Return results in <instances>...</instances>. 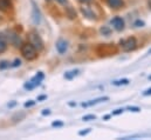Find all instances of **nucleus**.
<instances>
[{"label":"nucleus","mask_w":151,"mask_h":140,"mask_svg":"<svg viewBox=\"0 0 151 140\" xmlns=\"http://www.w3.org/2000/svg\"><path fill=\"white\" fill-rule=\"evenodd\" d=\"M111 25L114 26V28L116 31H122L124 28V20L119 17H115L111 20Z\"/></svg>","instance_id":"7"},{"label":"nucleus","mask_w":151,"mask_h":140,"mask_svg":"<svg viewBox=\"0 0 151 140\" xmlns=\"http://www.w3.org/2000/svg\"><path fill=\"white\" fill-rule=\"evenodd\" d=\"M50 114V111L49 109H43L42 111V115H49Z\"/></svg>","instance_id":"29"},{"label":"nucleus","mask_w":151,"mask_h":140,"mask_svg":"<svg viewBox=\"0 0 151 140\" xmlns=\"http://www.w3.org/2000/svg\"><path fill=\"white\" fill-rule=\"evenodd\" d=\"M108 100H109V97H101V98L94 99V100H91V101H89V103H83L82 106H83V107H88V106L96 105V104H99V103H101V101H108Z\"/></svg>","instance_id":"10"},{"label":"nucleus","mask_w":151,"mask_h":140,"mask_svg":"<svg viewBox=\"0 0 151 140\" xmlns=\"http://www.w3.org/2000/svg\"><path fill=\"white\" fill-rule=\"evenodd\" d=\"M56 1L61 5H67V0H56Z\"/></svg>","instance_id":"32"},{"label":"nucleus","mask_w":151,"mask_h":140,"mask_svg":"<svg viewBox=\"0 0 151 140\" xmlns=\"http://www.w3.org/2000/svg\"><path fill=\"white\" fill-rule=\"evenodd\" d=\"M107 4L114 9H118V8L124 6V1L123 0H107Z\"/></svg>","instance_id":"9"},{"label":"nucleus","mask_w":151,"mask_h":140,"mask_svg":"<svg viewBox=\"0 0 151 140\" xmlns=\"http://www.w3.org/2000/svg\"><path fill=\"white\" fill-rule=\"evenodd\" d=\"M25 117H26V114H25V113H20V114L18 113V114H15V115H14L12 119H13L14 121H21V120H22Z\"/></svg>","instance_id":"18"},{"label":"nucleus","mask_w":151,"mask_h":140,"mask_svg":"<svg viewBox=\"0 0 151 140\" xmlns=\"http://www.w3.org/2000/svg\"><path fill=\"white\" fill-rule=\"evenodd\" d=\"M119 44H121V46H122L124 52H131L137 47V41H136V39L134 36H130V38H128L125 40H121Z\"/></svg>","instance_id":"3"},{"label":"nucleus","mask_w":151,"mask_h":140,"mask_svg":"<svg viewBox=\"0 0 151 140\" xmlns=\"http://www.w3.org/2000/svg\"><path fill=\"white\" fill-rule=\"evenodd\" d=\"M95 119H96V115H94V114H88L82 118L83 121H90V120H95Z\"/></svg>","instance_id":"19"},{"label":"nucleus","mask_w":151,"mask_h":140,"mask_svg":"<svg viewBox=\"0 0 151 140\" xmlns=\"http://www.w3.org/2000/svg\"><path fill=\"white\" fill-rule=\"evenodd\" d=\"M144 25H145V23H144L143 20H139V19L134 23V26H135V27H143Z\"/></svg>","instance_id":"21"},{"label":"nucleus","mask_w":151,"mask_h":140,"mask_svg":"<svg viewBox=\"0 0 151 140\" xmlns=\"http://www.w3.org/2000/svg\"><path fill=\"white\" fill-rule=\"evenodd\" d=\"M52 126H53V127H62V126H63V122H62V121H54V122L52 124Z\"/></svg>","instance_id":"24"},{"label":"nucleus","mask_w":151,"mask_h":140,"mask_svg":"<svg viewBox=\"0 0 151 140\" xmlns=\"http://www.w3.org/2000/svg\"><path fill=\"white\" fill-rule=\"evenodd\" d=\"M45 99H47V96H40V97H38V101L45 100Z\"/></svg>","instance_id":"31"},{"label":"nucleus","mask_w":151,"mask_h":140,"mask_svg":"<svg viewBox=\"0 0 151 140\" xmlns=\"http://www.w3.org/2000/svg\"><path fill=\"white\" fill-rule=\"evenodd\" d=\"M46 1H50V0H46Z\"/></svg>","instance_id":"40"},{"label":"nucleus","mask_w":151,"mask_h":140,"mask_svg":"<svg viewBox=\"0 0 151 140\" xmlns=\"http://www.w3.org/2000/svg\"><path fill=\"white\" fill-rule=\"evenodd\" d=\"M7 48V44H6V40H5V36L0 34V53L5 52Z\"/></svg>","instance_id":"14"},{"label":"nucleus","mask_w":151,"mask_h":140,"mask_svg":"<svg viewBox=\"0 0 151 140\" xmlns=\"http://www.w3.org/2000/svg\"><path fill=\"white\" fill-rule=\"evenodd\" d=\"M28 39H29V44L37 50V51H41L43 48V41L41 39V36L37 33V32H31L28 34Z\"/></svg>","instance_id":"2"},{"label":"nucleus","mask_w":151,"mask_h":140,"mask_svg":"<svg viewBox=\"0 0 151 140\" xmlns=\"http://www.w3.org/2000/svg\"><path fill=\"white\" fill-rule=\"evenodd\" d=\"M78 1H81V2H90L93 0H78Z\"/></svg>","instance_id":"36"},{"label":"nucleus","mask_w":151,"mask_h":140,"mask_svg":"<svg viewBox=\"0 0 151 140\" xmlns=\"http://www.w3.org/2000/svg\"><path fill=\"white\" fill-rule=\"evenodd\" d=\"M15 101H13V103H11V104H8V107H13V106H15Z\"/></svg>","instance_id":"34"},{"label":"nucleus","mask_w":151,"mask_h":140,"mask_svg":"<svg viewBox=\"0 0 151 140\" xmlns=\"http://www.w3.org/2000/svg\"><path fill=\"white\" fill-rule=\"evenodd\" d=\"M9 66V63L7 61V60H1L0 61V70H5V69H7Z\"/></svg>","instance_id":"20"},{"label":"nucleus","mask_w":151,"mask_h":140,"mask_svg":"<svg viewBox=\"0 0 151 140\" xmlns=\"http://www.w3.org/2000/svg\"><path fill=\"white\" fill-rule=\"evenodd\" d=\"M88 133H90V128H87L84 131H80L78 132V136H87Z\"/></svg>","instance_id":"26"},{"label":"nucleus","mask_w":151,"mask_h":140,"mask_svg":"<svg viewBox=\"0 0 151 140\" xmlns=\"http://www.w3.org/2000/svg\"><path fill=\"white\" fill-rule=\"evenodd\" d=\"M148 54H151V50H149V52H148Z\"/></svg>","instance_id":"37"},{"label":"nucleus","mask_w":151,"mask_h":140,"mask_svg":"<svg viewBox=\"0 0 151 140\" xmlns=\"http://www.w3.org/2000/svg\"><path fill=\"white\" fill-rule=\"evenodd\" d=\"M68 50V42L63 39H59L58 42H56V51L60 53V54H63L66 53Z\"/></svg>","instance_id":"6"},{"label":"nucleus","mask_w":151,"mask_h":140,"mask_svg":"<svg viewBox=\"0 0 151 140\" xmlns=\"http://www.w3.org/2000/svg\"><path fill=\"white\" fill-rule=\"evenodd\" d=\"M128 109L130 112H141V108L137 106H130V107H128Z\"/></svg>","instance_id":"23"},{"label":"nucleus","mask_w":151,"mask_h":140,"mask_svg":"<svg viewBox=\"0 0 151 140\" xmlns=\"http://www.w3.org/2000/svg\"><path fill=\"white\" fill-rule=\"evenodd\" d=\"M20 65H21L20 59H15V60H14V63L12 64V67H18V66H20Z\"/></svg>","instance_id":"25"},{"label":"nucleus","mask_w":151,"mask_h":140,"mask_svg":"<svg viewBox=\"0 0 151 140\" xmlns=\"http://www.w3.org/2000/svg\"><path fill=\"white\" fill-rule=\"evenodd\" d=\"M81 12H82V14L84 15V17H87L88 19H90V20H95L96 19V14L94 13V11L89 7V6H82L81 7Z\"/></svg>","instance_id":"5"},{"label":"nucleus","mask_w":151,"mask_h":140,"mask_svg":"<svg viewBox=\"0 0 151 140\" xmlns=\"http://www.w3.org/2000/svg\"><path fill=\"white\" fill-rule=\"evenodd\" d=\"M128 84H129V80H128V79H121V80H116V81H113V85H115V86L128 85Z\"/></svg>","instance_id":"16"},{"label":"nucleus","mask_w":151,"mask_h":140,"mask_svg":"<svg viewBox=\"0 0 151 140\" xmlns=\"http://www.w3.org/2000/svg\"><path fill=\"white\" fill-rule=\"evenodd\" d=\"M32 2V19H33V23L35 24V25H39L40 24V21H41V13H40V9L38 8V6H37V4H35V1L34 0H32L31 1Z\"/></svg>","instance_id":"4"},{"label":"nucleus","mask_w":151,"mask_h":140,"mask_svg":"<svg viewBox=\"0 0 151 140\" xmlns=\"http://www.w3.org/2000/svg\"><path fill=\"white\" fill-rule=\"evenodd\" d=\"M43 78H45V74H43L42 72H39L38 74H37V75H35L31 81L33 82V85H34V86H37V85H40V84H41V81L43 80Z\"/></svg>","instance_id":"11"},{"label":"nucleus","mask_w":151,"mask_h":140,"mask_svg":"<svg viewBox=\"0 0 151 140\" xmlns=\"http://www.w3.org/2000/svg\"><path fill=\"white\" fill-rule=\"evenodd\" d=\"M123 113V109L122 108H118V109H115L113 112V115H118V114H122Z\"/></svg>","instance_id":"27"},{"label":"nucleus","mask_w":151,"mask_h":140,"mask_svg":"<svg viewBox=\"0 0 151 140\" xmlns=\"http://www.w3.org/2000/svg\"><path fill=\"white\" fill-rule=\"evenodd\" d=\"M149 6H150V7H151V0H150V1H149Z\"/></svg>","instance_id":"38"},{"label":"nucleus","mask_w":151,"mask_h":140,"mask_svg":"<svg viewBox=\"0 0 151 140\" xmlns=\"http://www.w3.org/2000/svg\"><path fill=\"white\" fill-rule=\"evenodd\" d=\"M149 80H151V75H150V77H149Z\"/></svg>","instance_id":"39"},{"label":"nucleus","mask_w":151,"mask_h":140,"mask_svg":"<svg viewBox=\"0 0 151 140\" xmlns=\"http://www.w3.org/2000/svg\"><path fill=\"white\" fill-rule=\"evenodd\" d=\"M100 31H101V33H102V34L107 35V36L111 34V30H110L108 26H103V27H101V30H100Z\"/></svg>","instance_id":"17"},{"label":"nucleus","mask_w":151,"mask_h":140,"mask_svg":"<svg viewBox=\"0 0 151 140\" xmlns=\"http://www.w3.org/2000/svg\"><path fill=\"white\" fill-rule=\"evenodd\" d=\"M21 54L26 60H34L38 57V52L37 50L28 42V44H24L21 46Z\"/></svg>","instance_id":"1"},{"label":"nucleus","mask_w":151,"mask_h":140,"mask_svg":"<svg viewBox=\"0 0 151 140\" xmlns=\"http://www.w3.org/2000/svg\"><path fill=\"white\" fill-rule=\"evenodd\" d=\"M11 0H0V11H7L11 7Z\"/></svg>","instance_id":"12"},{"label":"nucleus","mask_w":151,"mask_h":140,"mask_svg":"<svg viewBox=\"0 0 151 140\" xmlns=\"http://www.w3.org/2000/svg\"><path fill=\"white\" fill-rule=\"evenodd\" d=\"M66 14H67V17H68L69 19H76L75 9H74L73 7H70V6L66 7Z\"/></svg>","instance_id":"13"},{"label":"nucleus","mask_w":151,"mask_h":140,"mask_svg":"<svg viewBox=\"0 0 151 140\" xmlns=\"http://www.w3.org/2000/svg\"><path fill=\"white\" fill-rule=\"evenodd\" d=\"M143 96H151V88L147 90L145 92H143Z\"/></svg>","instance_id":"30"},{"label":"nucleus","mask_w":151,"mask_h":140,"mask_svg":"<svg viewBox=\"0 0 151 140\" xmlns=\"http://www.w3.org/2000/svg\"><path fill=\"white\" fill-rule=\"evenodd\" d=\"M24 87H25L26 90H29V91H31V90H33V88H34V85H33V82H32V81H29V82H26Z\"/></svg>","instance_id":"22"},{"label":"nucleus","mask_w":151,"mask_h":140,"mask_svg":"<svg viewBox=\"0 0 151 140\" xmlns=\"http://www.w3.org/2000/svg\"><path fill=\"white\" fill-rule=\"evenodd\" d=\"M68 105L70 106V107H74V106H76V103H74V101H70Z\"/></svg>","instance_id":"33"},{"label":"nucleus","mask_w":151,"mask_h":140,"mask_svg":"<svg viewBox=\"0 0 151 140\" xmlns=\"http://www.w3.org/2000/svg\"><path fill=\"white\" fill-rule=\"evenodd\" d=\"M34 104H35V101H33V100H29V101L25 103V107H31V106H33Z\"/></svg>","instance_id":"28"},{"label":"nucleus","mask_w":151,"mask_h":140,"mask_svg":"<svg viewBox=\"0 0 151 140\" xmlns=\"http://www.w3.org/2000/svg\"><path fill=\"white\" fill-rule=\"evenodd\" d=\"M78 72H80L78 70H73V71H70V72H67V73L65 74V78H66V79H73L75 75L78 74Z\"/></svg>","instance_id":"15"},{"label":"nucleus","mask_w":151,"mask_h":140,"mask_svg":"<svg viewBox=\"0 0 151 140\" xmlns=\"http://www.w3.org/2000/svg\"><path fill=\"white\" fill-rule=\"evenodd\" d=\"M7 39H8V41H9L11 44H13L14 46H19L18 44H20V36L17 34V33H14V32H9L8 35H7Z\"/></svg>","instance_id":"8"},{"label":"nucleus","mask_w":151,"mask_h":140,"mask_svg":"<svg viewBox=\"0 0 151 140\" xmlns=\"http://www.w3.org/2000/svg\"><path fill=\"white\" fill-rule=\"evenodd\" d=\"M109 118H110V115H109V114H108V115H104V117H103V119H104V120H108Z\"/></svg>","instance_id":"35"}]
</instances>
